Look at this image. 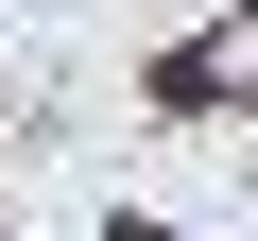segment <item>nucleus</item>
<instances>
[{
  "instance_id": "1",
  "label": "nucleus",
  "mask_w": 258,
  "mask_h": 241,
  "mask_svg": "<svg viewBox=\"0 0 258 241\" xmlns=\"http://www.w3.org/2000/svg\"><path fill=\"white\" fill-rule=\"evenodd\" d=\"M155 103H172V120H241V103H258V0H241L224 35H189V52L155 69Z\"/></svg>"
},
{
  "instance_id": "2",
  "label": "nucleus",
  "mask_w": 258,
  "mask_h": 241,
  "mask_svg": "<svg viewBox=\"0 0 258 241\" xmlns=\"http://www.w3.org/2000/svg\"><path fill=\"white\" fill-rule=\"evenodd\" d=\"M103 241H172V224H138V207H120V224H103Z\"/></svg>"
}]
</instances>
